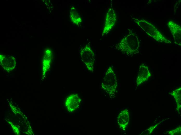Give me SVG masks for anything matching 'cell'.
Segmentation results:
<instances>
[{
  "instance_id": "277c9868",
  "label": "cell",
  "mask_w": 181,
  "mask_h": 135,
  "mask_svg": "<svg viewBox=\"0 0 181 135\" xmlns=\"http://www.w3.org/2000/svg\"><path fill=\"white\" fill-rule=\"evenodd\" d=\"M80 54L81 60L87 70L93 72L95 59L93 50L89 45H86L81 49Z\"/></svg>"
},
{
  "instance_id": "52a82bcc",
  "label": "cell",
  "mask_w": 181,
  "mask_h": 135,
  "mask_svg": "<svg viewBox=\"0 0 181 135\" xmlns=\"http://www.w3.org/2000/svg\"><path fill=\"white\" fill-rule=\"evenodd\" d=\"M168 25L173 36L174 43L180 46L181 45L180 26L172 21H169L168 22Z\"/></svg>"
},
{
  "instance_id": "7a4b0ae2",
  "label": "cell",
  "mask_w": 181,
  "mask_h": 135,
  "mask_svg": "<svg viewBox=\"0 0 181 135\" xmlns=\"http://www.w3.org/2000/svg\"><path fill=\"white\" fill-rule=\"evenodd\" d=\"M102 89L109 96H114L118 86L116 73L113 65L109 66L105 73L101 84Z\"/></svg>"
},
{
  "instance_id": "ba28073f",
  "label": "cell",
  "mask_w": 181,
  "mask_h": 135,
  "mask_svg": "<svg viewBox=\"0 0 181 135\" xmlns=\"http://www.w3.org/2000/svg\"><path fill=\"white\" fill-rule=\"evenodd\" d=\"M130 119L128 110L126 109L121 111L117 117V123L120 128L125 130L128 124Z\"/></svg>"
},
{
  "instance_id": "6da1fadb",
  "label": "cell",
  "mask_w": 181,
  "mask_h": 135,
  "mask_svg": "<svg viewBox=\"0 0 181 135\" xmlns=\"http://www.w3.org/2000/svg\"><path fill=\"white\" fill-rule=\"evenodd\" d=\"M139 47L138 36L135 33L131 31L115 45V48L122 54L132 57L138 53Z\"/></svg>"
},
{
  "instance_id": "8fae6325",
  "label": "cell",
  "mask_w": 181,
  "mask_h": 135,
  "mask_svg": "<svg viewBox=\"0 0 181 135\" xmlns=\"http://www.w3.org/2000/svg\"><path fill=\"white\" fill-rule=\"evenodd\" d=\"M72 12V15H71V16L72 17L71 18H72V19L73 18H75L72 20L73 22H74L75 23H76V24H79L80 22H81V18L79 16V15L78 14V13H77L76 11Z\"/></svg>"
},
{
  "instance_id": "8992f818",
  "label": "cell",
  "mask_w": 181,
  "mask_h": 135,
  "mask_svg": "<svg viewBox=\"0 0 181 135\" xmlns=\"http://www.w3.org/2000/svg\"><path fill=\"white\" fill-rule=\"evenodd\" d=\"M148 67L144 64L139 67L136 80L137 87L146 81L151 76Z\"/></svg>"
},
{
  "instance_id": "4fadbf2b",
  "label": "cell",
  "mask_w": 181,
  "mask_h": 135,
  "mask_svg": "<svg viewBox=\"0 0 181 135\" xmlns=\"http://www.w3.org/2000/svg\"><path fill=\"white\" fill-rule=\"evenodd\" d=\"M160 123V122L159 123L154 125L151 126L148 129V132L149 134H150L152 132L153 130L157 126L159 125Z\"/></svg>"
},
{
  "instance_id": "3957f363",
  "label": "cell",
  "mask_w": 181,
  "mask_h": 135,
  "mask_svg": "<svg viewBox=\"0 0 181 135\" xmlns=\"http://www.w3.org/2000/svg\"><path fill=\"white\" fill-rule=\"evenodd\" d=\"M137 24L146 34L157 41L169 44L171 42L165 38L157 28L151 23L144 19H134Z\"/></svg>"
},
{
  "instance_id": "30bf717a",
  "label": "cell",
  "mask_w": 181,
  "mask_h": 135,
  "mask_svg": "<svg viewBox=\"0 0 181 135\" xmlns=\"http://www.w3.org/2000/svg\"><path fill=\"white\" fill-rule=\"evenodd\" d=\"M169 93L174 98L177 104L176 110L178 111H180L181 109V87H178L172 92Z\"/></svg>"
},
{
  "instance_id": "9c48e42d",
  "label": "cell",
  "mask_w": 181,
  "mask_h": 135,
  "mask_svg": "<svg viewBox=\"0 0 181 135\" xmlns=\"http://www.w3.org/2000/svg\"><path fill=\"white\" fill-rule=\"evenodd\" d=\"M81 100L77 95H72L67 98L66 105L70 111H72L79 107Z\"/></svg>"
},
{
  "instance_id": "7c38bea8",
  "label": "cell",
  "mask_w": 181,
  "mask_h": 135,
  "mask_svg": "<svg viewBox=\"0 0 181 135\" xmlns=\"http://www.w3.org/2000/svg\"><path fill=\"white\" fill-rule=\"evenodd\" d=\"M170 135H180L181 134V126H179L176 128L168 131Z\"/></svg>"
},
{
  "instance_id": "5b68a950",
  "label": "cell",
  "mask_w": 181,
  "mask_h": 135,
  "mask_svg": "<svg viewBox=\"0 0 181 135\" xmlns=\"http://www.w3.org/2000/svg\"><path fill=\"white\" fill-rule=\"evenodd\" d=\"M116 21V15L112 6L110 7L106 13L102 32L103 36L107 34L112 30Z\"/></svg>"
}]
</instances>
